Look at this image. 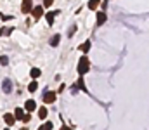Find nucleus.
I'll use <instances>...</instances> for the list:
<instances>
[{
  "label": "nucleus",
  "mask_w": 149,
  "mask_h": 130,
  "mask_svg": "<svg viewBox=\"0 0 149 130\" xmlns=\"http://www.w3.org/2000/svg\"><path fill=\"white\" fill-rule=\"evenodd\" d=\"M10 31H12V28H2L0 30V37H7V35H10Z\"/></svg>",
  "instance_id": "f3484780"
},
{
  "label": "nucleus",
  "mask_w": 149,
  "mask_h": 130,
  "mask_svg": "<svg viewBox=\"0 0 149 130\" xmlns=\"http://www.w3.org/2000/svg\"><path fill=\"white\" fill-rule=\"evenodd\" d=\"M38 130H42V127H40V129H38Z\"/></svg>",
  "instance_id": "a878e982"
},
{
  "label": "nucleus",
  "mask_w": 149,
  "mask_h": 130,
  "mask_svg": "<svg viewBox=\"0 0 149 130\" xmlns=\"http://www.w3.org/2000/svg\"><path fill=\"white\" fill-rule=\"evenodd\" d=\"M0 64L7 66V64H9V57H7V56H2V57H0Z\"/></svg>",
  "instance_id": "aec40b11"
},
{
  "label": "nucleus",
  "mask_w": 149,
  "mask_h": 130,
  "mask_svg": "<svg viewBox=\"0 0 149 130\" xmlns=\"http://www.w3.org/2000/svg\"><path fill=\"white\" fill-rule=\"evenodd\" d=\"M80 49H81V52H85V54H87V52L90 50V42H88V40H87V42H83L81 45H80Z\"/></svg>",
  "instance_id": "4468645a"
},
{
  "label": "nucleus",
  "mask_w": 149,
  "mask_h": 130,
  "mask_svg": "<svg viewBox=\"0 0 149 130\" xmlns=\"http://www.w3.org/2000/svg\"><path fill=\"white\" fill-rule=\"evenodd\" d=\"M74 31H76V24H73V26L70 28V33H68V35H70V37H73V33H74Z\"/></svg>",
  "instance_id": "b1692460"
},
{
  "label": "nucleus",
  "mask_w": 149,
  "mask_h": 130,
  "mask_svg": "<svg viewBox=\"0 0 149 130\" xmlns=\"http://www.w3.org/2000/svg\"><path fill=\"white\" fill-rule=\"evenodd\" d=\"M31 9H33V0H23L21 10H23L24 14H28V12H31Z\"/></svg>",
  "instance_id": "7ed1b4c3"
},
{
  "label": "nucleus",
  "mask_w": 149,
  "mask_h": 130,
  "mask_svg": "<svg viewBox=\"0 0 149 130\" xmlns=\"http://www.w3.org/2000/svg\"><path fill=\"white\" fill-rule=\"evenodd\" d=\"M52 127H54L52 122H45V123L42 125V130H52Z\"/></svg>",
  "instance_id": "a211bd4d"
},
{
  "label": "nucleus",
  "mask_w": 149,
  "mask_h": 130,
  "mask_svg": "<svg viewBox=\"0 0 149 130\" xmlns=\"http://www.w3.org/2000/svg\"><path fill=\"white\" fill-rule=\"evenodd\" d=\"M52 2H54V0H43V5H42V7H50Z\"/></svg>",
  "instance_id": "5701e85b"
},
{
  "label": "nucleus",
  "mask_w": 149,
  "mask_h": 130,
  "mask_svg": "<svg viewBox=\"0 0 149 130\" xmlns=\"http://www.w3.org/2000/svg\"><path fill=\"white\" fill-rule=\"evenodd\" d=\"M88 70H90L88 57H87V56L80 57V61H78V75H80V76H83V75H87V71H88Z\"/></svg>",
  "instance_id": "f257e3e1"
},
{
  "label": "nucleus",
  "mask_w": 149,
  "mask_h": 130,
  "mask_svg": "<svg viewBox=\"0 0 149 130\" xmlns=\"http://www.w3.org/2000/svg\"><path fill=\"white\" fill-rule=\"evenodd\" d=\"M76 87H78L81 92H87V87H85V83H83V76H80V78H78V83H76Z\"/></svg>",
  "instance_id": "ddd939ff"
},
{
  "label": "nucleus",
  "mask_w": 149,
  "mask_h": 130,
  "mask_svg": "<svg viewBox=\"0 0 149 130\" xmlns=\"http://www.w3.org/2000/svg\"><path fill=\"white\" fill-rule=\"evenodd\" d=\"M54 17H56V14H54V12H49V14L45 16V19H47V23H49L50 26L54 24Z\"/></svg>",
  "instance_id": "2eb2a0df"
},
{
  "label": "nucleus",
  "mask_w": 149,
  "mask_h": 130,
  "mask_svg": "<svg viewBox=\"0 0 149 130\" xmlns=\"http://www.w3.org/2000/svg\"><path fill=\"white\" fill-rule=\"evenodd\" d=\"M23 115H24V111H23L21 108H16V111H14V120H21Z\"/></svg>",
  "instance_id": "9d476101"
},
{
  "label": "nucleus",
  "mask_w": 149,
  "mask_h": 130,
  "mask_svg": "<svg viewBox=\"0 0 149 130\" xmlns=\"http://www.w3.org/2000/svg\"><path fill=\"white\" fill-rule=\"evenodd\" d=\"M99 5H101V0H90L88 2V9H92V10H95Z\"/></svg>",
  "instance_id": "9b49d317"
},
{
  "label": "nucleus",
  "mask_w": 149,
  "mask_h": 130,
  "mask_svg": "<svg viewBox=\"0 0 149 130\" xmlns=\"http://www.w3.org/2000/svg\"><path fill=\"white\" fill-rule=\"evenodd\" d=\"M31 14H33V17H35V19H40V17H42V14H43V7H42V5L33 7V9H31Z\"/></svg>",
  "instance_id": "39448f33"
},
{
  "label": "nucleus",
  "mask_w": 149,
  "mask_h": 130,
  "mask_svg": "<svg viewBox=\"0 0 149 130\" xmlns=\"http://www.w3.org/2000/svg\"><path fill=\"white\" fill-rule=\"evenodd\" d=\"M21 120H23L24 123H28V122L31 120V113H26V115H23V118H21Z\"/></svg>",
  "instance_id": "412c9836"
},
{
  "label": "nucleus",
  "mask_w": 149,
  "mask_h": 130,
  "mask_svg": "<svg viewBox=\"0 0 149 130\" xmlns=\"http://www.w3.org/2000/svg\"><path fill=\"white\" fill-rule=\"evenodd\" d=\"M2 90H3L5 94H10V92H12V82H10L9 78L3 80V83H2Z\"/></svg>",
  "instance_id": "20e7f679"
},
{
  "label": "nucleus",
  "mask_w": 149,
  "mask_h": 130,
  "mask_svg": "<svg viewBox=\"0 0 149 130\" xmlns=\"http://www.w3.org/2000/svg\"><path fill=\"white\" fill-rule=\"evenodd\" d=\"M3 130H9V129H3Z\"/></svg>",
  "instance_id": "bb28decb"
},
{
  "label": "nucleus",
  "mask_w": 149,
  "mask_h": 130,
  "mask_svg": "<svg viewBox=\"0 0 149 130\" xmlns=\"http://www.w3.org/2000/svg\"><path fill=\"white\" fill-rule=\"evenodd\" d=\"M3 120H5V123H7L9 127H12L14 122H16V120H14V115H10V113H5V115H3Z\"/></svg>",
  "instance_id": "0eeeda50"
},
{
  "label": "nucleus",
  "mask_w": 149,
  "mask_h": 130,
  "mask_svg": "<svg viewBox=\"0 0 149 130\" xmlns=\"http://www.w3.org/2000/svg\"><path fill=\"white\" fill-rule=\"evenodd\" d=\"M106 23V14L104 12H97V24L101 26V24H104Z\"/></svg>",
  "instance_id": "1a4fd4ad"
},
{
  "label": "nucleus",
  "mask_w": 149,
  "mask_h": 130,
  "mask_svg": "<svg viewBox=\"0 0 149 130\" xmlns=\"http://www.w3.org/2000/svg\"><path fill=\"white\" fill-rule=\"evenodd\" d=\"M47 115H49V111H47V108H45V106L38 109V118H40V120H45V118H47Z\"/></svg>",
  "instance_id": "6e6552de"
},
{
  "label": "nucleus",
  "mask_w": 149,
  "mask_h": 130,
  "mask_svg": "<svg viewBox=\"0 0 149 130\" xmlns=\"http://www.w3.org/2000/svg\"><path fill=\"white\" fill-rule=\"evenodd\" d=\"M37 88H38V83H37V82H31V83L28 85V90H30V92H35Z\"/></svg>",
  "instance_id": "6ab92c4d"
},
{
  "label": "nucleus",
  "mask_w": 149,
  "mask_h": 130,
  "mask_svg": "<svg viewBox=\"0 0 149 130\" xmlns=\"http://www.w3.org/2000/svg\"><path fill=\"white\" fill-rule=\"evenodd\" d=\"M61 130H73V129H71V127H68V125H63V127H61Z\"/></svg>",
  "instance_id": "393cba45"
},
{
  "label": "nucleus",
  "mask_w": 149,
  "mask_h": 130,
  "mask_svg": "<svg viewBox=\"0 0 149 130\" xmlns=\"http://www.w3.org/2000/svg\"><path fill=\"white\" fill-rule=\"evenodd\" d=\"M30 75H31V78H38V76L42 75V71H40L38 68H31V71H30Z\"/></svg>",
  "instance_id": "dca6fc26"
},
{
  "label": "nucleus",
  "mask_w": 149,
  "mask_h": 130,
  "mask_svg": "<svg viewBox=\"0 0 149 130\" xmlns=\"http://www.w3.org/2000/svg\"><path fill=\"white\" fill-rule=\"evenodd\" d=\"M59 42H61V35H54V37L50 38V47H56Z\"/></svg>",
  "instance_id": "f8f14e48"
},
{
  "label": "nucleus",
  "mask_w": 149,
  "mask_h": 130,
  "mask_svg": "<svg viewBox=\"0 0 149 130\" xmlns=\"http://www.w3.org/2000/svg\"><path fill=\"white\" fill-rule=\"evenodd\" d=\"M0 19H2V21H10V19H14V17H12V16H7V14H2Z\"/></svg>",
  "instance_id": "4be33fe9"
},
{
  "label": "nucleus",
  "mask_w": 149,
  "mask_h": 130,
  "mask_svg": "<svg viewBox=\"0 0 149 130\" xmlns=\"http://www.w3.org/2000/svg\"><path fill=\"white\" fill-rule=\"evenodd\" d=\"M43 102H45V104H52V102H56V92H52V90L43 92Z\"/></svg>",
  "instance_id": "f03ea898"
},
{
  "label": "nucleus",
  "mask_w": 149,
  "mask_h": 130,
  "mask_svg": "<svg viewBox=\"0 0 149 130\" xmlns=\"http://www.w3.org/2000/svg\"><path fill=\"white\" fill-rule=\"evenodd\" d=\"M24 109H26L28 113H31V111H35V109H37V102H35L33 99H30V101H26V104H24Z\"/></svg>",
  "instance_id": "423d86ee"
}]
</instances>
